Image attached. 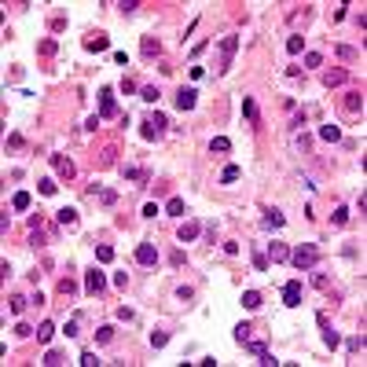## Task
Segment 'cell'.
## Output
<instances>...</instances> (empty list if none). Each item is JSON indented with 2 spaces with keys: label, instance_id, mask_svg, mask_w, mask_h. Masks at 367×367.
I'll return each instance as SVG.
<instances>
[{
  "label": "cell",
  "instance_id": "cell-42",
  "mask_svg": "<svg viewBox=\"0 0 367 367\" xmlns=\"http://www.w3.org/2000/svg\"><path fill=\"white\" fill-rule=\"evenodd\" d=\"M176 297H180V301H191L195 290H191V287H180V290H176Z\"/></svg>",
  "mask_w": 367,
  "mask_h": 367
},
{
  "label": "cell",
  "instance_id": "cell-19",
  "mask_svg": "<svg viewBox=\"0 0 367 367\" xmlns=\"http://www.w3.org/2000/svg\"><path fill=\"white\" fill-rule=\"evenodd\" d=\"M96 261H99V265H110V261H114V246L99 242V246H96Z\"/></svg>",
  "mask_w": 367,
  "mask_h": 367
},
{
  "label": "cell",
  "instance_id": "cell-24",
  "mask_svg": "<svg viewBox=\"0 0 367 367\" xmlns=\"http://www.w3.org/2000/svg\"><path fill=\"white\" fill-rule=\"evenodd\" d=\"M55 217H59V224H63V228H70V224L77 220V210H70V206H67V210H59Z\"/></svg>",
  "mask_w": 367,
  "mask_h": 367
},
{
  "label": "cell",
  "instance_id": "cell-43",
  "mask_svg": "<svg viewBox=\"0 0 367 367\" xmlns=\"http://www.w3.org/2000/svg\"><path fill=\"white\" fill-rule=\"evenodd\" d=\"M77 327H81V323H77V319H70V323H67V338H77V334H81V331H77Z\"/></svg>",
  "mask_w": 367,
  "mask_h": 367
},
{
  "label": "cell",
  "instance_id": "cell-46",
  "mask_svg": "<svg viewBox=\"0 0 367 367\" xmlns=\"http://www.w3.org/2000/svg\"><path fill=\"white\" fill-rule=\"evenodd\" d=\"M44 364L55 367V364H63V356H59V353H48V356H44Z\"/></svg>",
  "mask_w": 367,
  "mask_h": 367
},
{
  "label": "cell",
  "instance_id": "cell-30",
  "mask_svg": "<svg viewBox=\"0 0 367 367\" xmlns=\"http://www.w3.org/2000/svg\"><path fill=\"white\" fill-rule=\"evenodd\" d=\"M210 147L224 154V150H231V140H228V136H213V144H210Z\"/></svg>",
  "mask_w": 367,
  "mask_h": 367
},
{
  "label": "cell",
  "instance_id": "cell-44",
  "mask_svg": "<svg viewBox=\"0 0 367 367\" xmlns=\"http://www.w3.org/2000/svg\"><path fill=\"white\" fill-rule=\"evenodd\" d=\"M136 7H140V0H125V4H121V11H125V15H133Z\"/></svg>",
  "mask_w": 367,
  "mask_h": 367
},
{
  "label": "cell",
  "instance_id": "cell-18",
  "mask_svg": "<svg viewBox=\"0 0 367 367\" xmlns=\"http://www.w3.org/2000/svg\"><path fill=\"white\" fill-rule=\"evenodd\" d=\"M165 213H169V217H184V213H187L184 199H169V202H165Z\"/></svg>",
  "mask_w": 367,
  "mask_h": 367
},
{
  "label": "cell",
  "instance_id": "cell-31",
  "mask_svg": "<svg viewBox=\"0 0 367 367\" xmlns=\"http://www.w3.org/2000/svg\"><path fill=\"white\" fill-rule=\"evenodd\" d=\"M301 48H305V37H290V41H287V52L290 55H297Z\"/></svg>",
  "mask_w": 367,
  "mask_h": 367
},
{
  "label": "cell",
  "instance_id": "cell-15",
  "mask_svg": "<svg viewBox=\"0 0 367 367\" xmlns=\"http://www.w3.org/2000/svg\"><path fill=\"white\" fill-rule=\"evenodd\" d=\"M319 140H327V144H338V140H342V129H338V125H319Z\"/></svg>",
  "mask_w": 367,
  "mask_h": 367
},
{
  "label": "cell",
  "instance_id": "cell-14",
  "mask_svg": "<svg viewBox=\"0 0 367 367\" xmlns=\"http://www.w3.org/2000/svg\"><path fill=\"white\" fill-rule=\"evenodd\" d=\"M52 334H55V323H52V319H44V323L37 327V342L48 345V342H52Z\"/></svg>",
  "mask_w": 367,
  "mask_h": 367
},
{
  "label": "cell",
  "instance_id": "cell-23",
  "mask_svg": "<svg viewBox=\"0 0 367 367\" xmlns=\"http://www.w3.org/2000/svg\"><path fill=\"white\" fill-rule=\"evenodd\" d=\"M331 224H334V228H345V224H349V210H345V206H338L334 217H331Z\"/></svg>",
  "mask_w": 367,
  "mask_h": 367
},
{
  "label": "cell",
  "instance_id": "cell-38",
  "mask_svg": "<svg viewBox=\"0 0 367 367\" xmlns=\"http://www.w3.org/2000/svg\"><path fill=\"white\" fill-rule=\"evenodd\" d=\"M99 360H96V353H81V367H96Z\"/></svg>",
  "mask_w": 367,
  "mask_h": 367
},
{
  "label": "cell",
  "instance_id": "cell-26",
  "mask_svg": "<svg viewBox=\"0 0 367 367\" xmlns=\"http://www.w3.org/2000/svg\"><path fill=\"white\" fill-rule=\"evenodd\" d=\"M268 253H272V261H287V257H290V250L283 246V242H272Z\"/></svg>",
  "mask_w": 367,
  "mask_h": 367
},
{
  "label": "cell",
  "instance_id": "cell-13",
  "mask_svg": "<svg viewBox=\"0 0 367 367\" xmlns=\"http://www.w3.org/2000/svg\"><path fill=\"white\" fill-rule=\"evenodd\" d=\"M195 96H199L195 88H180V92H176V107H180V110H191V107H195Z\"/></svg>",
  "mask_w": 367,
  "mask_h": 367
},
{
  "label": "cell",
  "instance_id": "cell-20",
  "mask_svg": "<svg viewBox=\"0 0 367 367\" xmlns=\"http://www.w3.org/2000/svg\"><path fill=\"white\" fill-rule=\"evenodd\" d=\"M11 210H30V191H15V199H11Z\"/></svg>",
  "mask_w": 367,
  "mask_h": 367
},
{
  "label": "cell",
  "instance_id": "cell-7",
  "mask_svg": "<svg viewBox=\"0 0 367 367\" xmlns=\"http://www.w3.org/2000/svg\"><path fill=\"white\" fill-rule=\"evenodd\" d=\"M136 261H140V265H158V250H154V242H140V246H136Z\"/></svg>",
  "mask_w": 367,
  "mask_h": 367
},
{
  "label": "cell",
  "instance_id": "cell-3",
  "mask_svg": "<svg viewBox=\"0 0 367 367\" xmlns=\"http://www.w3.org/2000/svg\"><path fill=\"white\" fill-rule=\"evenodd\" d=\"M165 125H169V121H165V114H158V110H154V114H150V118L144 121V136H147V140L162 136V133H165Z\"/></svg>",
  "mask_w": 367,
  "mask_h": 367
},
{
  "label": "cell",
  "instance_id": "cell-4",
  "mask_svg": "<svg viewBox=\"0 0 367 367\" xmlns=\"http://www.w3.org/2000/svg\"><path fill=\"white\" fill-rule=\"evenodd\" d=\"M235 52H239V37H224V41H220V70L231 67Z\"/></svg>",
  "mask_w": 367,
  "mask_h": 367
},
{
  "label": "cell",
  "instance_id": "cell-9",
  "mask_svg": "<svg viewBox=\"0 0 367 367\" xmlns=\"http://www.w3.org/2000/svg\"><path fill=\"white\" fill-rule=\"evenodd\" d=\"M52 169L59 176H67V180H73V162L70 158H63V154H52Z\"/></svg>",
  "mask_w": 367,
  "mask_h": 367
},
{
  "label": "cell",
  "instance_id": "cell-36",
  "mask_svg": "<svg viewBox=\"0 0 367 367\" xmlns=\"http://www.w3.org/2000/svg\"><path fill=\"white\" fill-rule=\"evenodd\" d=\"M305 67H323V55H319V52H308V55H305Z\"/></svg>",
  "mask_w": 367,
  "mask_h": 367
},
{
  "label": "cell",
  "instance_id": "cell-40",
  "mask_svg": "<svg viewBox=\"0 0 367 367\" xmlns=\"http://www.w3.org/2000/svg\"><path fill=\"white\" fill-rule=\"evenodd\" d=\"M99 199H103V206H114L118 195H114V191H99Z\"/></svg>",
  "mask_w": 367,
  "mask_h": 367
},
{
  "label": "cell",
  "instance_id": "cell-41",
  "mask_svg": "<svg viewBox=\"0 0 367 367\" xmlns=\"http://www.w3.org/2000/svg\"><path fill=\"white\" fill-rule=\"evenodd\" d=\"M73 290H77V287H73V283H70V279H63V283H59V294H67V297H70V294H73Z\"/></svg>",
  "mask_w": 367,
  "mask_h": 367
},
{
  "label": "cell",
  "instance_id": "cell-10",
  "mask_svg": "<svg viewBox=\"0 0 367 367\" xmlns=\"http://www.w3.org/2000/svg\"><path fill=\"white\" fill-rule=\"evenodd\" d=\"M199 231H202L199 220H184L180 224V242H195V239H199Z\"/></svg>",
  "mask_w": 367,
  "mask_h": 367
},
{
  "label": "cell",
  "instance_id": "cell-11",
  "mask_svg": "<svg viewBox=\"0 0 367 367\" xmlns=\"http://www.w3.org/2000/svg\"><path fill=\"white\" fill-rule=\"evenodd\" d=\"M140 52H144V59H158V55H162V44H158L154 37H144V41H140Z\"/></svg>",
  "mask_w": 367,
  "mask_h": 367
},
{
  "label": "cell",
  "instance_id": "cell-27",
  "mask_svg": "<svg viewBox=\"0 0 367 367\" xmlns=\"http://www.w3.org/2000/svg\"><path fill=\"white\" fill-rule=\"evenodd\" d=\"M364 107V96L360 92H349V96H345V110H360Z\"/></svg>",
  "mask_w": 367,
  "mask_h": 367
},
{
  "label": "cell",
  "instance_id": "cell-1",
  "mask_svg": "<svg viewBox=\"0 0 367 367\" xmlns=\"http://www.w3.org/2000/svg\"><path fill=\"white\" fill-rule=\"evenodd\" d=\"M290 261H294V268H297V272H312V268H316V261H319V250L312 246V242H305V246H297L294 253H290Z\"/></svg>",
  "mask_w": 367,
  "mask_h": 367
},
{
  "label": "cell",
  "instance_id": "cell-33",
  "mask_svg": "<svg viewBox=\"0 0 367 367\" xmlns=\"http://www.w3.org/2000/svg\"><path fill=\"white\" fill-rule=\"evenodd\" d=\"M250 331H253L250 323H239V327H235V338H239V342L246 345V342H250Z\"/></svg>",
  "mask_w": 367,
  "mask_h": 367
},
{
  "label": "cell",
  "instance_id": "cell-22",
  "mask_svg": "<svg viewBox=\"0 0 367 367\" xmlns=\"http://www.w3.org/2000/svg\"><path fill=\"white\" fill-rule=\"evenodd\" d=\"M239 180V165H224L220 169V184H235Z\"/></svg>",
  "mask_w": 367,
  "mask_h": 367
},
{
  "label": "cell",
  "instance_id": "cell-45",
  "mask_svg": "<svg viewBox=\"0 0 367 367\" xmlns=\"http://www.w3.org/2000/svg\"><path fill=\"white\" fill-rule=\"evenodd\" d=\"M169 261H173V268H180V265H187V257H184L180 250H176V253H173V257H169Z\"/></svg>",
  "mask_w": 367,
  "mask_h": 367
},
{
  "label": "cell",
  "instance_id": "cell-6",
  "mask_svg": "<svg viewBox=\"0 0 367 367\" xmlns=\"http://www.w3.org/2000/svg\"><path fill=\"white\" fill-rule=\"evenodd\" d=\"M84 290H88L92 297H96V294H103V290H107V279H103V272H96V268H92L88 276H84Z\"/></svg>",
  "mask_w": 367,
  "mask_h": 367
},
{
  "label": "cell",
  "instance_id": "cell-25",
  "mask_svg": "<svg viewBox=\"0 0 367 367\" xmlns=\"http://www.w3.org/2000/svg\"><path fill=\"white\" fill-rule=\"evenodd\" d=\"M265 224H268V228H283V213H279V210H265Z\"/></svg>",
  "mask_w": 367,
  "mask_h": 367
},
{
  "label": "cell",
  "instance_id": "cell-35",
  "mask_svg": "<svg viewBox=\"0 0 367 367\" xmlns=\"http://www.w3.org/2000/svg\"><path fill=\"white\" fill-rule=\"evenodd\" d=\"M26 301H30V297H22V294H15V297H11V312H15V316L26 308Z\"/></svg>",
  "mask_w": 367,
  "mask_h": 367
},
{
  "label": "cell",
  "instance_id": "cell-21",
  "mask_svg": "<svg viewBox=\"0 0 367 367\" xmlns=\"http://www.w3.org/2000/svg\"><path fill=\"white\" fill-rule=\"evenodd\" d=\"M242 308H250V312L261 308V294H257V290H246V294H242Z\"/></svg>",
  "mask_w": 367,
  "mask_h": 367
},
{
  "label": "cell",
  "instance_id": "cell-32",
  "mask_svg": "<svg viewBox=\"0 0 367 367\" xmlns=\"http://www.w3.org/2000/svg\"><path fill=\"white\" fill-rule=\"evenodd\" d=\"M323 342H327V349H338V342H342V338H338L331 327H323Z\"/></svg>",
  "mask_w": 367,
  "mask_h": 367
},
{
  "label": "cell",
  "instance_id": "cell-29",
  "mask_svg": "<svg viewBox=\"0 0 367 367\" xmlns=\"http://www.w3.org/2000/svg\"><path fill=\"white\" fill-rule=\"evenodd\" d=\"M140 99H144V103H158V88H154V84H144V88H140Z\"/></svg>",
  "mask_w": 367,
  "mask_h": 367
},
{
  "label": "cell",
  "instance_id": "cell-39",
  "mask_svg": "<svg viewBox=\"0 0 367 367\" xmlns=\"http://www.w3.org/2000/svg\"><path fill=\"white\" fill-rule=\"evenodd\" d=\"M59 187H55V180H41V195H55Z\"/></svg>",
  "mask_w": 367,
  "mask_h": 367
},
{
  "label": "cell",
  "instance_id": "cell-8",
  "mask_svg": "<svg viewBox=\"0 0 367 367\" xmlns=\"http://www.w3.org/2000/svg\"><path fill=\"white\" fill-rule=\"evenodd\" d=\"M246 345H250V353H253V356H257V360H261V364H265V367H276V364H279V360H276V356H272V353H268V345H265V342H246Z\"/></svg>",
  "mask_w": 367,
  "mask_h": 367
},
{
  "label": "cell",
  "instance_id": "cell-34",
  "mask_svg": "<svg viewBox=\"0 0 367 367\" xmlns=\"http://www.w3.org/2000/svg\"><path fill=\"white\" fill-rule=\"evenodd\" d=\"M165 342H169V334H165V331H154V334H150V345H154V349H162Z\"/></svg>",
  "mask_w": 367,
  "mask_h": 367
},
{
  "label": "cell",
  "instance_id": "cell-5",
  "mask_svg": "<svg viewBox=\"0 0 367 367\" xmlns=\"http://www.w3.org/2000/svg\"><path fill=\"white\" fill-rule=\"evenodd\" d=\"M283 305H287V308H297V305H301V283H297V279L283 283Z\"/></svg>",
  "mask_w": 367,
  "mask_h": 367
},
{
  "label": "cell",
  "instance_id": "cell-37",
  "mask_svg": "<svg viewBox=\"0 0 367 367\" xmlns=\"http://www.w3.org/2000/svg\"><path fill=\"white\" fill-rule=\"evenodd\" d=\"M253 268H257V272H268V257H265V253H253Z\"/></svg>",
  "mask_w": 367,
  "mask_h": 367
},
{
  "label": "cell",
  "instance_id": "cell-28",
  "mask_svg": "<svg viewBox=\"0 0 367 367\" xmlns=\"http://www.w3.org/2000/svg\"><path fill=\"white\" fill-rule=\"evenodd\" d=\"M110 338H114V327H110V323H103L99 331H96V342H99V345H107Z\"/></svg>",
  "mask_w": 367,
  "mask_h": 367
},
{
  "label": "cell",
  "instance_id": "cell-17",
  "mask_svg": "<svg viewBox=\"0 0 367 367\" xmlns=\"http://www.w3.org/2000/svg\"><path fill=\"white\" fill-rule=\"evenodd\" d=\"M107 37H103V33H96V37H88V41H84V48H88V52H107Z\"/></svg>",
  "mask_w": 367,
  "mask_h": 367
},
{
  "label": "cell",
  "instance_id": "cell-16",
  "mask_svg": "<svg viewBox=\"0 0 367 367\" xmlns=\"http://www.w3.org/2000/svg\"><path fill=\"white\" fill-rule=\"evenodd\" d=\"M242 114H246V121H250V125H257V121H261V114H257V103H253L250 96L242 99Z\"/></svg>",
  "mask_w": 367,
  "mask_h": 367
},
{
  "label": "cell",
  "instance_id": "cell-2",
  "mask_svg": "<svg viewBox=\"0 0 367 367\" xmlns=\"http://www.w3.org/2000/svg\"><path fill=\"white\" fill-rule=\"evenodd\" d=\"M118 114V99H114V88H99V118H114Z\"/></svg>",
  "mask_w": 367,
  "mask_h": 367
},
{
  "label": "cell",
  "instance_id": "cell-12",
  "mask_svg": "<svg viewBox=\"0 0 367 367\" xmlns=\"http://www.w3.org/2000/svg\"><path fill=\"white\" fill-rule=\"evenodd\" d=\"M345 81H349V70H342V67L323 73V84H327V88H334V84H345Z\"/></svg>",
  "mask_w": 367,
  "mask_h": 367
}]
</instances>
